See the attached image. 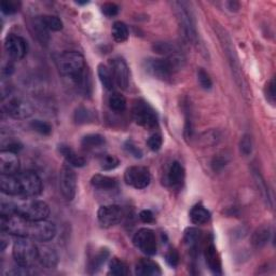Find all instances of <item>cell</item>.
<instances>
[{"label":"cell","mask_w":276,"mask_h":276,"mask_svg":"<svg viewBox=\"0 0 276 276\" xmlns=\"http://www.w3.org/2000/svg\"><path fill=\"white\" fill-rule=\"evenodd\" d=\"M59 187L63 196L67 201H73L77 190V175L73 166L65 164L59 173Z\"/></svg>","instance_id":"11"},{"label":"cell","mask_w":276,"mask_h":276,"mask_svg":"<svg viewBox=\"0 0 276 276\" xmlns=\"http://www.w3.org/2000/svg\"><path fill=\"white\" fill-rule=\"evenodd\" d=\"M124 179L128 186L135 189H145L149 186L151 175L147 167L131 166L125 171Z\"/></svg>","instance_id":"12"},{"label":"cell","mask_w":276,"mask_h":276,"mask_svg":"<svg viewBox=\"0 0 276 276\" xmlns=\"http://www.w3.org/2000/svg\"><path fill=\"white\" fill-rule=\"evenodd\" d=\"M144 67L149 75L163 81L170 80L175 73L166 58H148L145 60Z\"/></svg>","instance_id":"10"},{"label":"cell","mask_w":276,"mask_h":276,"mask_svg":"<svg viewBox=\"0 0 276 276\" xmlns=\"http://www.w3.org/2000/svg\"><path fill=\"white\" fill-rule=\"evenodd\" d=\"M111 35H112V38L114 39V41H117L119 43L125 42L128 39V36H129L128 28H127L125 23L121 22V21L114 22L112 25V29H111Z\"/></svg>","instance_id":"26"},{"label":"cell","mask_w":276,"mask_h":276,"mask_svg":"<svg viewBox=\"0 0 276 276\" xmlns=\"http://www.w3.org/2000/svg\"><path fill=\"white\" fill-rule=\"evenodd\" d=\"M2 192L10 196L36 197L42 192V181L35 172H19L14 175L0 176Z\"/></svg>","instance_id":"2"},{"label":"cell","mask_w":276,"mask_h":276,"mask_svg":"<svg viewBox=\"0 0 276 276\" xmlns=\"http://www.w3.org/2000/svg\"><path fill=\"white\" fill-rule=\"evenodd\" d=\"M165 259H166L167 264L172 267H176L179 263V255H178L177 250L174 248L168 249V251L165 255Z\"/></svg>","instance_id":"42"},{"label":"cell","mask_w":276,"mask_h":276,"mask_svg":"<svg viewBox=\"0 0 276 276\" xmlns=\"http://www.w3.org/2000/svg\"><path fill=\"white\" fill-rule=\"evenodd\" d=\"M140 218L145 224H151L155 220V216H153V214L151 211L149 210H144L140 213Z\"/></svg>","instance_id":"47"},{"label":"cell","mask_w":276,"mask_h":276,"mask_svg":"<svg viewBox=\"0 0 276 276\" xmlns=\"http://www.w3.org/2000/svg\"><path fill=\"white\" fill-rule=\"evenodd\" d=\"M227 163V160L225 158H222V157H216V158H214L213 160V162H212V166H213V170L215 172H218L220 171L222 167H224Z\"/></svg>","instance_id":"46"},{"label":"cell","mask_w":276,"mask_h":276,"mask_svg":"<svg viewBox=\"0 0 276 276\" xmlns=\"http://www.w3.org/2000/svg\"><path fill=\"white\" fill-rule=\"evenodd\" d=\"M175 10L176 15H177V20L179 22V25L182 29L183 36L191 42H196L197 40V32L195 26V21L192 10L189 8L187 3H175Z\"/></svg>","instance_id":"5"},{"label":"cell","mask_w":276,"mask_h":276,"mask_svg":"<svg viewBox=\"0 0 276 276\" xmlns=\"http://www.w3.org/2000/svg\"><path fill=\"white\" fill-rule=\"evenodd\" d=\"M30 127H32L33 131L43 136H49L52 133V125L45 121H41V120L32 121Z\"/></svg>","instance_id":"34"},{"label":"cell","mask_w":276,"mask_h":276,"mask_svg":"<svg viewBox=\"0 0 276 276\" xmlns=\"http://www.w3.org/2000/svg\"><path fill=\"white\" fill-rule=\"evenodd\" d=\"M91 185L98 190H113L118 187V180L110 176L97 174L91 179Z\"/></svg>","instance_id":"23"},{"label":"cell","mask_w":276,"mask_h":276,"mask_svg":"<svg viewBox=\"0 0 276 276\" xmlns=\"http://www.w3.org/2000/svg\"><path fill=\"white\" fill-rule=\"evenodd\" d=\"M202 232L196 228H189L185 232V242L191 250L196 249L198 243L201 241Z\"/></svg>","instance_id":"31"},{"label":"cell","mask_w":276,"mask_h":276,"mask_svg":"<svg viewBox=\"0 0 276 276\" xmlns=\"http://www.w3.org/2000/svg\"><path fill=\"white\" fill-rule=\"evenodd\" d=\"M123 211L118 205H105L101 206L97 211V218L101 225L109 228L116 226L123 219Z\"/></svg>","instance_id":"13"},{"label":"cell","mask_w":276,"mask_h":276,"mask_svg":"<svg viewBox=\"0 0 276 276\" xmlns=\"http://www.w3.org/2000/svg\"><path fill=\"white\" fill-rule=\"evenodd\" d=\"M108 104L110 109L116 112H122L126 109V99L120 93H113L109 96Z\"/></svg>","instance_id":"32"},{"label":"cell","mask_w":276,"mask_h":276,"mask_svg":"<svg viewBox=\"0 0 276 276\" xmlns=\"http://www.w3.org/2000/svg\"><path fill=\"white\" fill-rule=\"evenodd\" d=\"M228 6H229V9L231 10V11H236V10L240 8L239 3H235V2H230V3H228Z\"/></svg>","instance_id":"49"},{"label":"cell","mask_w":276,"mask_h":276,"mask_svg":"<svg viewBox=\"0 0 276 276\" xmlns=\"http://www.w3.org/2000/svg\"><path fill=\"white\" fill-rule=\"evenodd\" d=\"M124 147H125V150L129 153V155H132L133 157L135 158H142L143 156V152L142 150L137 147V146L135 145V143L133 141H127L124 145Z\"/></svg>","instance_id":"44"},{"label":"cell","mask_w":276,"mask_h":276,"mask_svg":"<svg viewBox=\"0 0 276 276\" xmlns=\"http://www.w3.org/2000/svg\"><path fill=\"white\" fill-rule=\"evenodd\" d=\"M120 164V161L117 157L111 155H106L101 159V166L105 171H111L118 167Z\"/></svg>","instance_id":"35"},{"label":"cell","mask_w":276,"mask_h":276,"mask_svg":"<svg viewBox=\"0 0 276 276\" xmlns=\"http://www.w3.org/2000/svg\"><path fill=\"white\" fill-rule=\"evenodd\" d=\"M34 242L35 241L27 239V237H19L14 243L12 256L15 263L19 266L27 269V267L33 266L38 260L39 248L36 246Z\"/></svg>","instance_id":"4"},{"label":"cell","mask_w":276,"mask_h":276,"mask_svg":"<svg viewBox=\"0 0 276 276\" xmlns=\"http://www.w3.org/2000/svg\"><path fill=\"white\" fill-rule=\"evenodd\" d=\"M109 258V251L108 249L103 248L99 250L97 254L92 258V260L89 263V269L91 270L90 273H96L99 269H101L102 265L105 264V262L107 261V259Z\"/></svg>","instance_id":"27"},{"label":"cell","mask_w":276,"mask_h":276,"mask_svg":"<svg viewBox=\"0 0 276 276\" xmlns=\"http://www.w3.org/2000/svg\"><path fill=\"white\" fill-rule=\"evenodd\" d=\"M91 120V112H89L88 109L83 108V107H80L76 110L75 112V121L78 124H82V123H87Z\"/></svg>","instance_id":"38"},{"label":"cell","mask_w":276,"mask_h":276,"mask_svg":"<svg viewBox=\"0 0 276 276\" xmlns=\"http://www.w3.org/2000/svg\"><path fill=\"white\" fill-rule=\"evenodd\" d=\"M265 95H266L267 101H270L272 104H274V101H275V81H274L273 78L266 83Z\"/></svg>","instance_id":"45"},{"label":"cell","mask_w":276,"mask_h":276,"mask_svg":"<svg viewBox=\"0 0 276 276\" xmlns=\"http://www.w3.org/2000/svg\"><path fill=\"white\" fill-rule=\"evenodd\" d=\"M17 214L30 220H44L49 217L50 207L49 205L39 200L26 201L22 204H15Z\"/></svg>","instance_id":"7"},{"label":"cell","mask_w":276,"mask_h":276,"mask_svg":"<svg viewBox=\"0 0 276 276\" xmlns=\"http://www.w3.org/2000/svg\"><path fill=\"white\" fill-rule=\"evenodd\" d=\"M97 74H98V78H99V80H101L104 88L109 90V91L112 90L114 79H113V75H112V72H110V69L108 67H106L105 65L101 64L97 67Z\"/></svg>","instance_id":"28"},{"label":"cell","mask_w":276,"mask_h":276,"mask_svg":"<svg viewBox=\"0 0 276 276\" xmlns=\"http://www.w3.org/2000/svg\"><path fill=\"white\" fill-rule=\"evenodd\" d=\"M39 20L45 28L52 32H59L64 27L62 20L55 15H42V17H39Z\"/></svg>","instance_id":"29"},{"label":"cell","mask_w":276,"mask_h":276,"mask_svg":"<svg viewBox=\"0 0 276 276\" xmlns=\"http://www.w3.org/2000/svg\"><path fill=\"white\" fill-rule=\"evenodd\" d=\"M18 4L12 2V0H3L2 4H0V9L5 14H13L18 11Z\"/></svg>","instance_id":"41"},{"label":"cell","mask_w":276,"mask_h":276,"mask_svg":"<svg viewBox=\"0 0 276 276\" xmlns=\"http://www.w3.org/2000/svg\"><path fill=\"white\" fill-rule=\"evenodd\" d=\"M255 178H256V182L257 185L259 187V190L262 192V195L264 197V200L267 201V203L270 202V195H269V190H267L266 188V185H265V181L264 179L262 178V176L259 174V172H255Z\"/></svg>","instance_id":"40"},{"label":"cell","mask_w":276,"mask_h":276,"mask_svg":"<svg viewBox=\"0 0 276 276\" xmlns=\"http://www.w3.org/2000/svg\"><path fill=\"white\" fill-rule=\"evenodd\" d=\"M106 141L105 137L99 135V134H90L84 136L81 141V145L82 147H84L86 149H95V148H99L101 146L105 145Z\"/></svg>","instance_id":"30"},{"label":"cell","mask_w":276,"mask_h":276,"mask_svg":"<svg viewBox=\"0 0 276 276\" xmlns=\"http://www.w3.org/2000/svg\"><path fill=\"white\" fill-rule=\"evenodd\" d=\"M133 118L136 123L146 129L158 127V117L152 107L143 99H138L133 106Z\"/></svg>","instance_id":"6"},{"label":"cell","mask_w":276,"mask_h":276,"mask_svg":"<svg viewBox=\"0 0 276 276\" xmlns=\"http://www.w3.org/2000/svg\"><path fill=\"white\" fill-rule=\"evenodd\" d=\"M205 259H206V263L211 272L215 275H221L222 270H221V261H220V257L217 252L216 247L213 243H210L207 245L205 248Z\"/></svg>","instance_id":"18"},{"label":"cell","mask_w":276,"mask_h":276,"mask_svg":"<svg viewBox=\"0 0 276 276\" xmlns=\"http://www.w3.org/2000/svg\"><path fill=\"white\" fill-rule=\"evenodd\" d=\"M109 274L112 275H127L128 274V269H127V264L119 258H112L110 260L109 263Z\"/></svg>","instance_id":"33"},{"label":"cell","mask_w":276,"mask_h":276,"mask_svg":"<svg viewBox=\"0 0 276 276\" xmlns=\"http://www.w3.org/2000/svg\"><path fill=\"white\" fill-rule=\"evenodd\" d=\"M270 235H271V230L269 227L262 226L258 228L251 237V243L252 245H254V247L257 249L264 247L266 243L270 240Z\"/></svg>","instance_id":"24"},{"label":"cell","mask_w":276,"mask_h":276,"mask_svg":"<svg viewBox=\"0 0 276 276\" xmlns=\"http://www.w3.org/2000/svg\"><path fill=\"white\" fill-rule=\"evenodd\" d=\"M22 147H23V146H22L21 143H19L17 141H12V142L8 143L6 147L3 148V150H9V151L18 153L22 149Z\"/></svg>","instance_id":"48"},{"label":"cell","mask_w":276,"mask_h":276,"mask_svg":"<svg viewBox=\"0 0 276 276\" xmlns=\"http://www.w3.org/2000/svg\"><path fill=\"white\" fill-rule=\"evenodd\" d=\"M133 243L143 254L147 256L156 255L158 249V243L155 232L148 228L140 229L134 235Z\"/></svg>","instance_id":"9"},{"label":"cell","mask_w":276,"mask_h":276,"mask_svg":"<svg viewBox=\"0 0 276 276\" xmlns=\"http://www.w3.org/2000/svg\"><path fill=\"white\" fill-rule=\"evenodd\" d=\"M240 151L244 156H249L252 151V141L248 134L242 136L240 141Z\"/></svg>","instance_id":"36"},{"label":"cell","mask_w":276,"mask_h":276,"mask_svg":"<svg viewBox=\"0 0 276 276\" xmlns=\"http://www.w3.org/2000/svg\"><path fill=\"white\" fill-rule=\"evenodd\" d=\"M135 273L140 276H158L162 274L159 264L150 259H141L136 264Z\"/></svg>","instance_id":"20"},{"label":"cell","mask_w":276,"mask_h":276,"mask_svg":"<svg viewBox=\"0 0 276 276\" xmlns=\"http://www.w3.org/2000/svg\"><path fill=\"white\" fill-rule=\"evenodd\" d=\"M162 144H163V140H162V136H161L160 134H153V135H151L148 138V141H147L148 147L152 151L160 150V148L162 147Z\"/></svg>","instance_id":"39"},{"label":"cell","mask_w":276,"mask_h":276,"mask_svg":"<svg viewBox=\"0 0 276 276\" xmlns=\"http://www.w3.org/2000/svg\"><path fill=\"white\" fill-rule=\"evenodd\" d=\"M168 183L173 187L178 189L182 186V182L185 180V170L179 162H173L167 174Z\"/></svg>","instance_id":"21"},{"label":"cell","mask_w":276,"mask_h":276,"mask_svg":"<svg viewBox=\"0 0 276 276\" xmlns=\"http://www.w3.org/2000/svg\"><path fill=\"white\" fill-rule=\"evenodd\" d=\"M3 108L8 116L19 120L27 119L34 112L33 105L21 96L9 97L7 102H4Z\"/></svg>","instance_id":"8"},{"label":"cell","mask_w":276,"mask_h":276,"mask_svg":"<svg viewBox=\"0 0 276 276\" xmlns=\"http://www.w3.org/2000/svg\"><path fill=\"white\" fill-rule=\"evenodd\" d=\"M197 79H198V83H200V86L204 89V90H210L213 86V82L211 77L209 75V73H206L203 68H200L197 72Z\"/></svg>","instance_id":"37"},{"label":"cell","mask_w":276,"mask_h":276,"mask_svg":"<svg viewBox=\"0 0 276 276\" xmlns=\"http://www.w3.org/2000/svg\"><path fill=\"white\" fill-rule=\"evenodd\" d=\"M102 12L106 15V17H116L119 13V6L113 3H106L102 6Z\"/></svg>","instance_id":"43"},{"label":"cell","mask_w":276,"mask_h":276,"mask_svg":"<svg viewBox=\"0 0 276 276\" xmlns=\"http://www.w3.org/2000/svg\"><path fill=\"white\" fill-rule=\"evenodd\" d=\"M20 160L17 153L9 150L0 152V172L5 175H14L19 173Z\"/></svg>","instance_id":"16"},{"label":"cell","mask_w":276,"mask_h":276,"mask_svg":"<svg viewBox=\"0 0 276 276\" xmlns=\"http://www.w3.org/2000/svg\"><path fill=\"white\" fill-rule=\"evenodd\" d=\"M59 153L64 157V159L66 160V162L68 163V165H71L73 167H82L87 164L86 160H84L83 157L79 156L78 153H77L71 146L68 145H59L58 147Z\"/></svg>","instance_id":"19"},{"label":"cell","mask_w":276,"mask_h":276,"mask_svg":"<svg viewBox=\"0 0 276 276\" xmlns=\"http://www.w3.org/2000/svg\"><path fill=\"white\" fill-rule=\"evenodd\" d=\"M5 49L10 58L20 60L24 58L27 53V42L21 36L9 34L5 39Z\"/></svg>","instance_id":"14"},{"label":"cell","mask_w":276,"mask_h":276,"mask_svg":"<svg viewBox=\"0 0 276 276\" xmlns=\"http://www.w3.org/2000/svg\"><path fill=\"white\" fill-rule=\"evenodd\" d=\"M0 224L2 231L5 233L18 237H27L36 242H49L54 239L56 234V227L53 222L47 219L30 220L19 214L2 217Z\"/></svg>","instance_id":"1"},{"label":"cell","mask_w":276,"mask_h":276,"mask_svg":"<svg viewBox=\"0 0 276 276\" xmlns=\"http://www.w3.org/2000/svg\"><path fill=\"white\" fill-rule=\"evenodd\" d=\"M111 68L113 79L122 90H126L129 86V68L125 60L121 57H116L111 60Z\"/></svg>","instance_id":"15"},{"label":"cell","mask_w":276,"mask_h":276,"mask_svg":"<svg viewBox=\"0 0 276 276\" xmlns=\"http://www.w3.org/2000/svg\"><path fill=\"white\" fill-rule=\"evenodd\" d=\"M58 69L60 74L68 77L77 87L84 92L90 87L89 75L87 71L86 60L82 54L76 51L65 52L58 59Z\"/></svg>","instance_id":"3"},{"label":"cell","mask_w":276,"mask_h":276,"mask_svg":"<svg viewBox=\"0 0 276 276\" xmlns=\"http://www.w3.org/2000/svg\"><path fill=\"white\" fill-rule=\"evenodd\" d=\"M219 38H220V40L222 42V45H224V50H225V53H226V55L228 57L229 63H230V65H231L232 72L235 75V79H240L241 80L242 78H241V71L239 69V62H237L236 55H235L234 50L232 48L231 40H230V38L225 33L224 34H219Z\"/></svg>","instance_id":"17"},{"label":"cell","mask_w":276,"mask_h":276,"mask_svg":"<svg viewBox=\"0 0 276 276\" xmlns=\"http://www.w3.org/2000/svg\"><path fill=\"white\" fill-rule=\"evenodd\" d=\"M38 261L40 264L47 269H53L57 265L58 256L56 251L51 247H42L39 249V256H38Z\"/></svg>","instance_id":"22"},{"label":"cell","mask_w":276,"mask_h":276,"mask_svg":"<svg viewBox=\"0 0 276 276\" xmlns=\"http://www.w3.org/2000/svg\"><path fill=\"white\" fill-rule=\"evenodd\" d=\"M190 219L194 225H205L211 219V213L202 205H195L190 211Z\"/></svg>","instance_id":"25"}]
</instances>
